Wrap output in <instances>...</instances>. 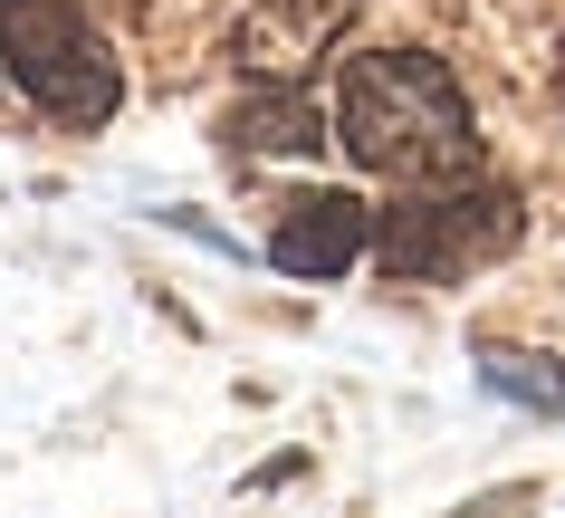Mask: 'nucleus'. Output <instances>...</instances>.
Instances as JSON below:
<instances>
[{
	"label": "nucleus",
	"mask_w": 565,
	"mask_h": 518,
	"mask_svg": "<svg viewBox=\"0 0 565 518\" xmlns=\"http://www.w3.org/2000/svg\"><path fill=\"white\" fill-rule=\"evenodd\" d=\"M0 67L10 87L49 106L58 125H106L116 116V59L87 39L67 0H0Z\"/></svg>",
	"instance_id": "3"
},
{
	"label": "nucleus",
	"mask_w": 565,
	"mask_h": 518,
	"mask_svg": "<svg viewBox=\"0 0 565 518\" xmlns=\"http://www.w3.org/2000/svg\"><path fill=\"white\" fill-rule=\"evenodd\" d=\"M479 374H489L499 394L536 403V413H565V374L546 366V356H518V346H479Z\"/></svg>",
	"instance_id": "7"
},
{
	"label": "nucleus",
	"mask_w": 565,
	"mask_h": 518,
	"mask_svg": "<svg viewBox=\"0 0 565 518\" xmlns=\"http://www.w3.org/2000/svg\"><path fill=\"white\" fill-rule=\"evenodd\" d=\"M355 20V0H239V67L249 77H307Z\"/></svg>",
	"instance_id": "4"
},
{
	"label": "nucleus",
	"mask_w": 565,
	"mask_h": 518,
	"mask_svg": "<svg viewBox=\"0 0 565 518\" xmlns=\"http://www.w3.org/2000/svg\"><path fill=\"white\" fill-rule=\"evenodd\" d=\"M335 135L384 183H460V173H479L470 96L422 49H364L335 77Z\"/></svg>",
	"instance_id": "1"
},
{
	"label": "nucleus",
	"mask_w": 565,
	"mask_h": 518,
	"mask_svg": "<svg viewBox=\"0 0 565 518\" xmlns=\"http://www.w3.org/2000/svg\"><path fill=\"white\" fill-rule=\"evenodd\" d=\"M239 154H317L327 145V116H317V96L298 77H259V96H239L231 116H221Z\"/></svg>",
	"instance_id": "6"
},
{
	"label": "nucleus",
	"mask_w": 565,
	"mask_h": 518,
	"mask_svg": "<svg viewBox=\"0 0 565 518\" xmlns=\"http://www.w3.org/2000/svg\"><path fill=\"white\" fill-rule=\"evenodd\" d=\"M518 241V192L489 173L460 183H403L393 212H374V260L393 278H470Z\"/></svg>",
	"instance_id": "2"
},
{
	"label": "nucleus",
	"mask_w": 565,
	"mask_h": 518,
	"mask_svg": "<svg viewBox=\"0 0 565 518\" xmlns=\"http://www.w3.org/2000/svg\"><path fill=\"white\" fill-rule=\"evenodd\" d=\"M556 96H565V59H556Z\"/></svg>",
	"instance_id": "8"
},
{
	"label": "nucleus",
	"mask_w": 565,
	"mask_h": 518,
	"mask_svg": "<svg viewBox=\"0 0 565 518\" xmlns=\"http://www.w3.org/2000/svg\"><path fill=\"white\" fill-rule=\"evenodd\" d=\"M364 250H374V202H355V192H298L278 212V231H268V260L288 278H335Z\"/></svg>",
	"instance_id": "5"
}]
</instances>
